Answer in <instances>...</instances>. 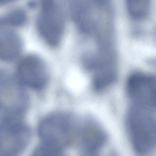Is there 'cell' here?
<instances>
[{
    "label": "cell",
    "mask_w": 156,
    "mask_h": 156,
    "mask_svg": "<svg viewBox=\"0 0 156 156\" xmlns=\"http://www.w3.org/2000/svg\"><path fill=\"white\" fill-rule=\"evenodd\" d=\"M130 16L133 19L141 20L148 15L151 8L150 0H126Z\"/></svg>",
    "instance_id": "9"
},
{
    "label": "cell",
    "mask_w": 156,
    "mask_h": 156,
    "mask_svg": "<svg viewBox=\"0 0 156 156\" xmlns=\"http://www.w3.org/2000/svg\"><path fill=\"white\" fill-rule=\"evenodd\" d=\"M127 91L134 103L155 106L156 80L153 76L137 73L129 78Z\"/></svg>",
    "instance_id": "5"
},
{
    "label": "cell",
    "mask_w": 156,
    "mask_h": 156,
    "mask_svg": "<svg viewBox=\"0 0 156 156\" xmlns=\"http://www.w3.org/2000/svg\"><path fill=\"white\" fill-rule=\"evenodd\" d=\"M77 132L79 145L87 154L97 153L107 141V135L104 130L97 122L90 119L84 122Z\"/></svg>",
    "instance_id": "6"
},
{
    "label": "cell",
    "mask_w": 156,
    "mask_h": 156,
    "mask_svg": "<svg viewBox=\"0 0 156 156\" xmlns=\"http://www.w3.org/2000/svg\"><path fill=\"white\" fill-rule=\"evenodd\" d=\"M0 124V154H17L28 144L30 137L29 129L14 120L2 121Z\"/></svg>",
    "instance_id": "3"
},
{
    "label": "cell",
    "mask_w": 156,
    "mask_h": 156,
    "mask_svg": "<svg viewBox=\"0 0 156 156\" xmlns=\"http://www.w3.org/2000/svg\"><path fill=\"white\" fill-rule=\"evenodd\" d=\"M22 42L15 32L5 29L0 31V60L12 61L17 58L22 49Z\"/></svg>",
    "instance_id": "7"
},
{
    "label": "cell",
    "mask_w": 156,
    "mask_h": 156,
    "mask_svg": "<svg viewBox=\"0 0 156 156\" xmlns=\"http://www.w3.org/2000/svg\"><path fill=\"white\" fill-rule=\"evenodd\" d=\"M27 18L24 11L20 9H14L0 16V28L21 26L26 22Z\"/></svg>",
    "instance_id": "10"
},
{
    "label": "cell",
    "mask_w": 156,
    "mask_h": 156,
    "mask_svg": "<svg viewBox=\"0 0 156 156\" xmlns=\"http://www.w3.org/2000/svg\"><path fill=\"white\" fill-rule=\"evenodd\" d=\"M18 79L22 84L36 89L45 84L48 75L44 63L40 58L29 55L22 58L17 67Z\"/></svg>",
    "instance_id": "4"
},
{
    "label": "cell",
    "mask_w": 156,
    "mask_h": 156,
    "mask_svg": "<svg viewBox=\"0 0 156 156\" xmlns=\"http://www.w3.org/2000/svg\"><path fill=\"white\" fill-rule=\"evenodd\" d=\"M155 107L133 103L128 112L126 124L134 150L141 154L151 153L156 144Z\"/></svg>",
    "instance_id": "1"
},
{
    "label": "cell",
    "mask_w": 156,
    "mask_h": 156,
    "mask_svg": "<svg viewBox=\"0 0 156 156\" xmlns=\"http://www.w3.org/2000/svg\"><path fill=\"white\" fill-rule=\"evenodd\" d=\"M72 19L82 32L90 33L94 29V24L88 0H73L70 6Z\"/></svg>",
    "instance_id": "8"
},
{
    "label": "cell",
    "mask_w": 156,
    "mask_h": 156,
    "mask_svg": "<svg viewBox=\"0 0 156 156\" xmlns=\"http://www.w3.org/2000/svg\"><path fill=\"white\" fill-rule=\"evenodd\" d=\"M14 0H0V5L5 4L14 1Z\"/></svg>",
    "instance_id": "11"
},
{
    "label": "cell",
    "mask_w": 156,
    "mask_h": 156,
    "mask_svg": "<svg viewBox=\"0 0 156 156\" xmlns=\"http://www.w3.org/2000/svg\"><path fill=\"white\" fill-rule=\"evenodd\" d=\"M72 119L62 113L48 116L40 122L38 132L41 142L62 152L71 140L74 131Z\"/></svg>",
    "instance_id": "2"
}]
</instances>
